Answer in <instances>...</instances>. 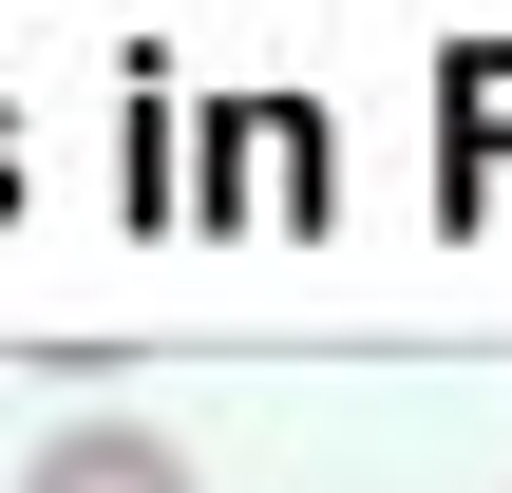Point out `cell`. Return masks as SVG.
I'll list each match as a JSON object with an SVG mask.
<instances>
[{"label": "cell", "instance_id": "obj_1", "mask_svg": "<svg viewBox=\"0 0 512 493\" xmlns=\"http://www.w3.org/2000/svg\"><path fill=\"white\" fill-rule=\"evenodd\" d=\"M19 493H209V475H190L152 418H57V437L19 456Z\"/></svg>", "mask_w": 512, "mask_h": 493}]
</instances>
